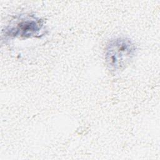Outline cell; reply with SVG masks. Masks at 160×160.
I'll list each match as a JSON object with an SVG mask.
<instances>
[{"mask_svg": "<svg viewBox=\"0 0 160 160\" xmlns=\"http://www.w3.org/2000/svg\"><path fill=\"white\" fill-rule=\"evenodd\" d=\"M136 47L129 38L119 37L111 39L105 48V60L109 69L122 70L134 57Z\"/></svg>", "mask_w": 160, "mask_h": 160, "instance_id": "1", "label": "cell"}, {"mask_svg": "<svg viewBox=\"0 0 160 160\" xmlns=\"http://www.w3.org/2000/svg\"><path fill=\"white\" fill-rule=\"evenodd\" d=\"M44 22L33 15H21L12 21L3 30L6 39L40 37L44 34Z\"/></svg>", "mask_w": 160, "mask_h": 160, "instance_id": "2", "label": "cell"}]
</instances>
